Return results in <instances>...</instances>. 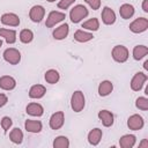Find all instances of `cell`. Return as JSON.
Here are the masks:
<instances>
[{"mask_svg": "<svg viewBox=\"0 0 148 148\" xmlns=\"http://www.w3.org/2000/svg\"><path fill=\"white\" fill-rule=\"evenodd\" d=\"M86 104V99H84V95L82 91L76 90L73 92L72 97H71V106L73 109L74 112H80L83 110Z\"/></svg>", "mask_w": 148, "mask_h": 148, "instance_id": "cell-1", "label": "cell"}, {"mask_svg": "<svg viewBox=\"0 0 148 148\" xmlns=\"http://www.w3.org/2000/svg\"><path fill=\"white\" fill-rule=\"evenodd\" d=\"M88 16V9L83 5H76L71 9L69 17L73 23H79L82 18Z\"/></svg>", "mask_w": 148, "mask_h": 148, "instance_id": "cell-2", "label": "cell"}, {"mask_svg": "<svg viewBox=\"0 0 148 148\" xmlns=\"http://www.w3.org/2000/svg\"><path fill=\"white\" fill-rule=\"evenodd\" d=\"M112 58L117 62H125L128 59V50L124 45H116L112 49Z\"/></svg>", "mask_w": 148, "mask_h": 148, "instance_id": "cell-3", "label": "cell"}, {"mask_svg": "<svg viewBox=\"0 0 148 148\" xmlns=\"http://www.w3.org/2000/svg\"><path fill=\"white\" fill-rule=\"evenodd\" d=\"M3 59L10 65H17L21 61V53L14 47H9L3 52Z\"/></svg>", "mask_w": 148, "mask_h": 148, "instance_id": "cell-4", "label": "cell"}, {"mask_svg": "<svg viewBox=\"0 0 148 148\" xmlns=\"http://www.w3.org/2000/svg\"><path fill=\"white\" fill-rule=\"evenodd\" d=\"M148 28V20L146 17H138L130 24V30L134 34H140L146 31Z\"/></svg>", "mask_w": 148, "mask_h": 148, "instance_id": "cell-5", "label": "cell"}, {"mask_svg": "<svg viewBox=\"0 0 148 148\" xmlns=\"http://www.w3.org/2000/svg\"><path fill=\"white\" fill-rule=\"evenodd\" d=\"M147 79H148V76H147L145 73L138 72V73L132 77V80H131V89L134 90V91L141 90L142 87H143V84H145V82L147 81Z\"/></svg>", "mask_w": 148, "mask_h": 148, "instance_id": "cell-6", "label": "cell"}, {"mask_svg": "<svg viewBox=\"0 0 148 148\" xmlns=\"http://www.w3.org/2000/svg\"><path fill=\"white\" fill-rule=\"evenodd\" d=\"M66 18V14L65 13H61V12H57V10H53L49 14L47 18H46V22H45V25L47 28H52L53 25H56L57 23L64 21Z\"/></svg>", "mask_w": 148, "mask_h": 148, "instance_id": "cell-7", "label": "cell"}, {"mask_svg": "<svg viewBox=\"0 0 148 148\" xmlns=\"http://www.w3.org/2000/svg\"><path fill=\"white\" fill-rule=\"evenodd\" d=\"M44 15H45V9L43 6L40 5H36V6H32L30 12H29V17L32 22H36V23H39L43 18H44Z\"/></svg>", "mask_w": 148, "mask_h": 148, "instance_id": "cell-8", "label": "cell"}, {"mask_svg": "<svg viewBox=\"0 0 148 148\" xmlns=\"http://www.w3.org/2000/svg\"><path fill=\"white\" fill-rule=\"evenodd\" d=\"M65 123V114L62 111H58L56 113H53L50 118V127L52 130H59L62 127Z\"/></svg>", "mask_w": 148, "mask_h": 148, "instance_id": "cell-9", "label": "cell"}, {"mask_svg": "<svg viewBox=\"0 0 148 148\" xmlns=\"http://www.w3.org/2000/svg\"><path fill=\"white\" fill-rule=\"evenodd\" d=\"M145 125V121H143V118L139 114H132L128 119H127V126L130 127V130H133V131H139Z\"/></svg>", "mask_w": 148, "mask_h": 148, "instance_id": "cell-10", "label": "cell"}, {"mask_svg": "<svg viewBox=\"0 0 148 148\" xmlns=\"http://www.w3.org/2000/svg\"><path fill=\"white\" fill-rule=\"evenodd\" d=\"M1 23L9 27H17L20 24V18L14 13H6L1 16Z\"/></svg>", "mask_w": 148, "mask_h": 148, "instance_id": "cell-11", "label": "cell"}, {"mask_svg": "<svg viewBox=\"0 0 148 148\" xmlns=\"http://www.w3.org/2000/svg\"><path fill=\"white\" fill-rule=\"evenodd\" d=\"M102 21L104 24L110 25L116 22V14L110 7H104L102 10Z\"/></svg>", "mask_w": 148, "mask_h": 148, "instance_id": "cell-12", "label": "cell"}, {"mask_svg": "<svg viewBox=\"0 0 148 148\" xmlns=\"http://www.w3.org/2000/svg\"><path fill=\"white\" fill-rule=\"evenodd\" d=\"M16 87V81L9 75H3L0 77V88L3 90H12Z\"/></svg>", "mask_w": 148, "mask_h": 148, "instance_id": "cell-13", "label": "cell"}, {"mask_svg": "<svg viewBox=\"0 0 148 148\" xmlns=\"http://www.w3.org/2000/svg\"><path fill=\"white\" fill-rule=\"evenodd\" d=\"M98 118L105 127H110L113 124V114L108 110H101L98 112Z\"/></svg>", "mask_w": 148, "mask_h": 148, "instance_id": "cell-14", "label": "cell"}, {"mask_svg": "<svg viewBox=\"0 0 148 148\" xmlns=\"http://www.w3.org/2000/svg\"><path fill=\"white\" fill-rule=\"evenodd\" d=\"M24 127H25V130H27L28 132H30V133H39V132L42 131L43 125H42V123H40L39 120H31V119H28V120H25V123H24Z\"/></svg>", "mask_w": 148, "mask_h": 148, "instance_id": "cell-15", "label": "cell"}, {"mask_svg": "<svg viewBox=\"0 0 148 148\" xmlns=\"http://www.w3.org/2000/svg\"><path fill=\"white\" fill-rule=\"evenodd\" d=\"M68 32H69V27H68L67 23H64V24H61L60 27H58L53 30V37L58 40H61V39L67 37Z\"/></svg>", "mask_w": 148, "mask_h": 148, "instance_id": "cell-16", "label": "cell"}, {"mask_svg": "<svg viewBox=\"0 0 148 148\" xmlns=\"http://www.w3.org/2000/svg\"><path fill=\"white\" fill-rule=\"evenodd\" d=\"M46 92V88L42 84H35L29 90V97L30 98H42Z\"/></svg>", "mask_w": 148, "mask_h": 148, "instance_id": "cell-17", "label": "cell"}, {"mask_svg": "<svg viewBox=\"0 0 148 148\" xmlns=\"http://www.w3.org/2000/svg\"><path fill=\"white\" fill-rule=\"evenodd\" d=\"M112 90H113V84L111 81H108V80L102 81L98 86V95L99 96H108L112 92Z\"/></svg>", "mask_w": 148, "mask_h": 148, "instance_id": "cell-18", "label": "cell"}, {"mask_svg": "<svg viewBox=\"0 0 148 148\" xmlns=\"http://www.w3.org/2000/svg\"><path fill=\"white\" fill-rule=\"evenodd\" d=\"M0 37H3L5 40L8 44H14L16 42V31L15 30H10V29L1 28L0 29Z\"/></svg>", "mask_w": 148, "mask_h": 148, "instance_id": "cell-19", "label": "cell"}, {"mask_svg": "<svg viewBox=\"0 0 148 148\" xmlns=\"http://www.w3.org/2000/svg\"><path fill=\"white\" fill-rule=\"evenodd\" d=\"M44 112V109L40 104L38 103H30L28 104L27 106V113L30 114V116H34V117H40Z\"/></svg>", "mask_w": 148, "mask_h": 148, "instance_id": "cell-20", "label": "cell"}, {"mask_svg": "<svg viewBox=\"0 0 148 148\" xmlns=\"http://www.w3.org/2000/svg\"><path fill=\"white\" fill-rule=\"evenodd\" d=\"M101 139H102V130H99V128H94L88 134V141L92 146H97L99 143Z\"/></svg>", "mask_w": 148, "mask_h": 148, "instance_id": "cell-21", "label": "cell"}, {"mask_svg": "<svg viewBox=\"0 0 148 148\" xmlns=\"http://www.w3.org/2000/svg\"><path fill=\"white\" fill-rule=\"evenodd\" d=\"M135 136L132 135V134H125L120 138L119 140V146L121 148H132L134 145H135Z\"/></svg>", "mask_w": 148, "mask_h": 148, "instance_id": "cell-22", "label": "cell"}, {"mask_svg": "<svg viewBox=\"0 0 148 148\" xmlns=\"http://www.w3.org/2000/svg\"><path fill=\"white\" fill-rule=\"evenodd\" d=\"M119 14H120V16L123 18L128 20L134 15V7L132 5H130V3H124L119 8Z\"/></svg>", "mask_w": 148, "mask_h": 148, "instance_id": "cell-23", "label": "cell"}, {"mask_svg": "<svg viewBox=\"0 0 148 148\" xmlns=\"http://www.w3.org/2000/svg\"><path fill=\"white\" fill-rule=\"evenodd\" d=\"M94 38L92 34L90 32H87V31H83V30H76L74 32V39L76 42H80V43H86L88 40H91Z\"/></svg>", "mask_w": 148, "mask_h": 148, "instance_id": "cell-24", "label": "cell"}, {"mask_svg": "<svg viewBox=\"0 0 148 148\" xmlns=\"http://www.w3.org/2000/svg\"><path fill=\"white\" fill-rule=\"evenodd\" d=\"M148 53V47L145 45H136L133 49V58L135 60H140L143 57H146Z\"/></svg>", "mask_w": 148, "mask_h": 148, "instance_id": "cell-25", "label": "cell"}, {"mask_svg": "<svg viewBox=\"0 0 148 148\" xmlns=\"http://www.w3.org/2000/svg\"><path fill=\"white\" fill-rule=\"evenodd\" d=\"M45 81L47 82V83H51V84H54V83H57L58 81H59V79H60V75H59V73L56 71V69H49L46 73H45Z\"/></svg>", "mask_w": 148, "mask_h": 148, "instance_id": "cell-26", "label": "cell"}, {"mask_svg": "<svg viewBox=\"0 0 148 148\" xmlns=\"http://www.w3.org/2000/svg\"><path fill=\"white\" fill-rule=\"evenodd\" d=\"M9 139H10L12 142H14L16 145L21 143L22 140H23V133H22V131L20 128H17V127L13 128L12 132L9 133Z\"/></svg>", "mask_w": 148, "mask_h": 148, "instance_id": "cell-27", "label": "cell"}, {"mask_svg": "<svg viewBox=\"0 0 148 148\" xmlns=\"http://www.w3.org/2000/svg\"><path fill=\"white\" fill-rule=\"evenodd\" d=\"M82 28L87 29V30H92V31H96L98 30L99 28V22L96 17H92V18H89L88 21L83 22L82 23Z\"/></svg>", "mask_w": 148, "mask_h": 148, "instance_id": "cell-28", "label": "cell"}, {"mask_svg": "<svg viewBox=\"0 0 148 148\" xmlns=\"http://www.w3.org/2000/svg\"><path fill=\"white\" fill-rule=\"evenodd\" d=\"M53 147L54 148H68L69 147V140L64 135H59L54 139Z\"/></svg>", "mask_w": 148, "mask_h": 148, "instance_id": "cell-29", "label": "cell"}, {"mask_svg": "<svg viewBox=\"0 0 148 148\" xmlns=\"http://www.w3.org/2000/svg\"><path fill=\"white\" fill-rule=\"evenodd\" d=\"M34 39V34L31 30L29 29H23L21 32H20V40L24 44H28L30 43L31 40Z\"/></svg>", "mask_w": 148, "mask_h": 148, "instance_id": "cell-30", "label": "cell"}, {"mask_svg": "<svg viewBox=\"0 0 148 148\" xmlns=\"http://www.w3.org/2000/svg\"><path fill=\"white\" fill-rule=\"evenodd\" d=\"M135 106L142 111H147L148 110V99L146 97H139L136 98L135 102Z\"/></svg>", "mask_w": 148, "mask_h": 148, "instance_id": "cell-31", "label": "cell"}, {"mask_svg": "<svg viewBox=\"0 0 148 148\" xmlns=\"http://www.w3.org/2000/svg\"><path fill=\"white\" fill-rule=\"evenodd\" d=\"M12 124H13V121H12V119H10L9 117H3V118L1 119V127L3 128L5 132H7V131L10 128Z\"/></svg>", "mask_w": 148, "mask_h": 148, "instance_id": "cell-32", "label": "cell"}, {"mask_svg": "<svg viewBox=\"0 0 148 148\" xmlns=\"http://www.w3.org/2000/svg\"><path fill=\"white\" fill-rule=\"evenodd\" d=\"M75 0H60L58 2V7L60 9H67L72 3H74Z\"/></svg>", "mask_w": 148, "mask_h": 148, "instance_id": "cell-33", "label": "cell"}, {"mask_svg": "<svg viewBox=\"0 0 148 148\" xmlns=\"http://www.w3.org/2000/svg\"><path fill=\"white\" fill-rule=\"evenodd\" d=\"M94 10H96V9H99V7H101V0H84Z\"/></svg>", "mask_w": 148, "mask_h": 148, "instance_id": "cell-34", "label": "cell"}, {"mask_svg": "<svg viewBox=\"0 0 148 148\" xmlns=\"http://www.w3.org/2000/svg\"><path fill=\"white\" fill-rule=\"evenodd\" d=\"M8 102V98L5 94H0V108H2L3 105H6Z\"/></svg>", "mask_w": 148, "mask_h": 148, "instance_id": "cell-35", "label": "cell"}, {"mask_svg": "<svg viewBox=\"0 0 148 148\" xmlns=\"http://www.w3.org/2000/svg\"><path fill=\"white\" fill-rule=\"evenodd\" d=\"M142 9L145 13H148V0H143L142 2Z\"/></svg>", "mask_w": 148, "mask_h": 148, "instance_id": "cell-36", "label": "cell"}, {"mask_svg": "<svg viewBox=\"0 0 148 148\" xmlns=\"http://www.w3.org/2000/svg\"><path fill=\"white\" fill-rule=\"evenodd\" d=\"M139 147H140V148H148V141L145 139L141 143H139Z\"/></svg>", "mask_w": 148, "mask_h": 148, "instance_id": "cell-37", "label": "cell"}, {"mask_svg": "<svg viewBox=\"0 0 148 148\" xmlns=\"http://www.w3.org/2000/svg\"><path fill=\"white\" fill-rule=\"evenodd\" d=\"M143 68H145V69H148V60L145 61V64H143Z\"/></svg>", "mask_w": 148, "mask_h": 148, "instance_id": "cell-38", "label": "cell"}, {"mask_svg": "<svg viewBox=\"0 0 148 148\" xmlns=\"http://www.w3.org/2000/svg\"><path fill=\"white\" fill-rule=\"evenodd\" d=\"M1 46H2V40L0 39V47H1Z\"/></svg>", "mask_w": 148, "mask_h": 148, "instance_id": "cell-39", "label": "cell"}, {"mask_svg": "<svg viewBox=\"0 0 148 148\" xmlns=\"http://www.w3.org/2000/svg\"><path fill=\"white\" fill-rule=\"evenodd\" d=\"M46 1H49V2H53V1H56V0H46Z\"/></svg>", "mask_w": 148, "mask_h": 148, "instance_id": "cell-40", "label": "cell"}]
</instances>
